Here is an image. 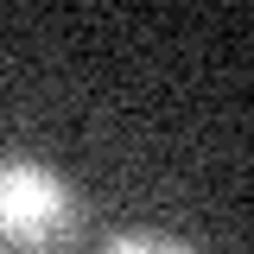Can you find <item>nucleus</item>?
<instances>
[{
  "mask_svg": "<svg viewBox=\"0 0 254 254\" xmlns=\"http://www.w3.org/2000/svg\"><path fill=\"white\" fill-rule=\"evenodd\" d=\"M102 254H197V248L178 235H159V229H133V235H115Z\"/></svg>",
  "mask_w": 254,
  "mask_h": 254,
  "instance_id": "2",
  "label": "nucleus"
},
{
  "mask_svg": "<svg viewBox=\"0 0 254 254\" xmlns=\"http://www.w3.org/2000/svg\"><path fill=\"white\" fill-rule=\"evenodd\" d=\"M83 229V197L45 159H0V235L26 254H58Z\"/></svg>",
  "mask_w": 254,
  "mask_h": 254,
  "instance_id": "1",
  "label": "nucleus"
}]
</instances>
